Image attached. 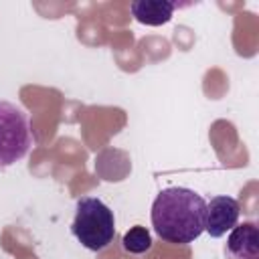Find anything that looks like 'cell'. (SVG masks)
<instances>
[{
    "mask_svg": "<svg viewBox=\"0 0 259 259\" xmlns=\"http://www.w3.org/2000/svg\"><path fill=\"white\" fill-rule=\"evenodd\" d=\"M206 202L184 186H170L158 192L152 204V227L158 237L172 245H188L204 231Z\"/></svg>",
    "mask_w": 259,
    "mask_h": 259,
    "instance_id": "obj_1",
    "label": "cell"
},
{
    "mask_svg": "<svg viewBox=\"0 0 259 259\" xmlns=\"http://www.w3.org/2000/svg\"><path fill=\"white\" fill-rule=\"evenodd\" d=\"M75 239L89 251L105 249L115 235L113 210L97 196H83L77 200V212L71 225Z\"/></svg>",
    "mask_w": 259,
    "mask_h": 259,
    "instance_id": "obj_2",
    "label": "cell"
},
{
    "mask_svg": "<svg viewBox=\"0 0 259 259\" xmlns=\"http://www.w3.org/2000/svg\"><path fill=\"white\" fill-rule=\"evenodd\" d=\"M30 150V130L24 111L0 99V168L12 166Z\"/></svg>",
    "mask_w": 259,
    "mask_h": 259,
    "instance_id": "obj_3",
    "label": "cell"
},
{
    "mask_svg": "<svg viewBox=\"0 0 259 259\" xmlns=\"http://www.w3.org/2000/svg\"><path fill=\"white\" fill-rule=\"evenodd\" d=\"M239 202L233 196H212L206 204V219H204V231L219 239L227 231H231L239 221Z\"/></svg>",
    "mask_w": 259,
    "mask_h": 259,
    "instance_id": "obj_4",
    "label": "cell"
},
{
    "mask_svg": "<svg viewBox=\"0 0 259 259\" xmlns=\"http://www.w3.org/2000/svg\"><path fill=\"white\" fill-rule=\"evenodd\" d=\"M227 259H259V229L255 223L235 225L225 245Z\"/></svg>",
    "mask_w": 259,
    "mask_h": 259,
    "instance_id": "obj_5",
    "label": "cell"
},
{
    "mask_svg": "<svg viewBox=\"0 0 259 259\" xmlns=\"http://www.w3.org/2000/svg\"><path fill=\"white\" fill-rule=\"evenodd\" d=\"M176 6V2L168 0H136L130 4V10L138 22L148 26H160L172 18Z\"/></svg>",
    "mask_w": 259,
    "mask_h": 259,
    "instance_id": "obj_6",
    "label": "cell"
},
{
    "mask_svg": "<svg viewBox=\"0 0 259 259\" xmlns=\"http://www.w3.org/2000/svg\"><path fill=\"white\" fill-rule=\"evenodd\" d=\"M121 247L127 251V253H134V255H140V253H146L150 247H152V237H150V231L146 227H132L123 239H121Z\"/></svg>",
    "mask_w": 259,
    "mask_h": 259,
    "instance_id": "obj_7",
    "label": "cell"
}]
</instances>
